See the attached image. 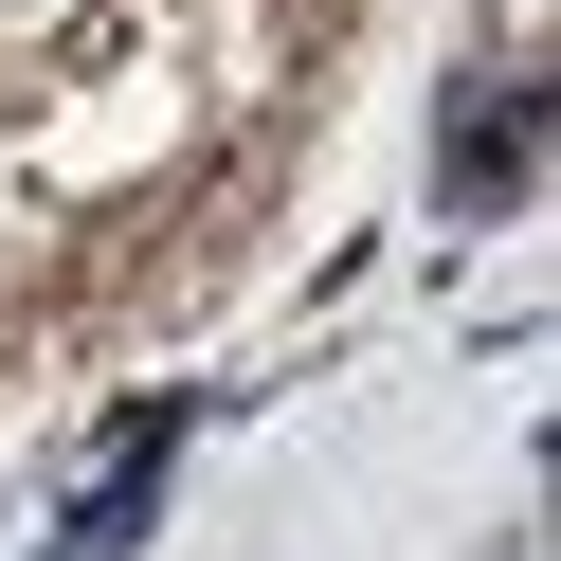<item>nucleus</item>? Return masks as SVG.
Returning a JSON list of instances; mask_svg holds the SVG:
<instances>
[{
  "mask_svg": "<svg viewBox=\"0 0 561 561\" xmlns=\"http://www.w3.org/2000/svg\"><path fill=\"white\" fill-rule=\"evenodd\" d=\"M507 182H525V110H507V91H471V110H453V218H489Z\"/></svg>",
  "mask_w": 561,
  "mask_h": 561,
  "instance_id": "obj_1",
  "label": "nucleus"
}]
</instances>
